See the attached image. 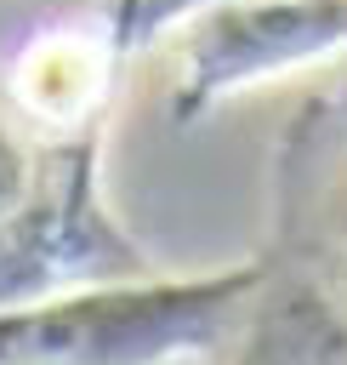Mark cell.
I'll use <instances>...</instances> for the list:
<instances>
[{
  "instance_id": "7a4b0ae2",
  "label": "cell",
  "mask_w": 347,
  "mask_h": 365,
  "mask_svg": "<svg viewBox=\"0 0 347 365\" xmlns=\"http://www.w3.org/2000/svg\"><path fill=\"white\" fill-rule=\"evenodd\" d=\"M347 34V0H267L250 11H228L210 40L193 46V91H222L245 74L301 63Z\"/></svg>"
},
{
  "instance_id": "6da1fadb",
  "label": "cell",
  "mask_w": 347,
  "mask_h": 365,
  "mask_svg": "<svg viewBox=\"0 0 347 365\" xmlns=\"http://www.w3.org/2000/svg\"><path fill=\"white\" fill-rule=\"evenodd\" d=\"M250 285L256 274H233L205 285L119 291V297L46 308V314H11L6 354L11 365H154L171 348H193L216 336Z\"/></svg>"
},
{
  "instance_id": "3957f363",
  "label": "cell",
  "mask_w": 347,
  "mask_h": 365,
  "mask_svg": "<svg viewBox=\"0 0 347 365\" xmlns=\"http://www.w3.org/2000/svg\"><path fill=\"white\" fill-rule=\"evenodd\" d=\"M17 97L34 108V120L74 125L102 97V68L85 40H46L17 63Z\"/></svg>"
}]
</instances>
